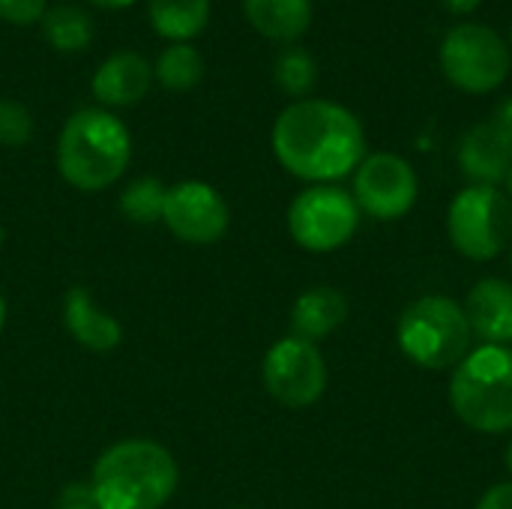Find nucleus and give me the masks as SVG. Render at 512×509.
<instances>
[{
  "mask_svg": "<svg viewBox=\"0 0 512 509\" xmlns=\"http://www.w3.org/2000/svg\"><path fill=\"white\" fill-rule=\"evenodd\" d=\"M279 165L306 183H333L366 159V135L354 111L330 99H297L273 123Z\"/></svg>",
  "mask_w": 512,
  "mask_h": 509,
  "instance_id": "obj_1",
  "label": "nucleus"
},
{
  "mask_svg": "<svg viewBox=\"0 0 512 509\" xmlns=\"http://www.w3.org/2000/svg\"><path fill=\"white\" fill-rule=\"evenodd\" d=\"M177 483L180 468L171 450L147 438L111 444L90 474L99 509H162L174 498Z\"/></svg>",
  "mask_w": 512,
  "mask_h": 509,
  "instance_id": "obj_2",
  "label": "nucleus"
},
{
  "mask_svg": "<svg viewBox=\"0 0 512 509\" xmlns=\"http://www.w3.org/2000/svg\"><path fill=\"white\" fill-rule=\"evenodd\" d=\"M132 159L129 129L105 108H78L66 117L57 138V171L81 189L99 192L114 186Z\"/></svg>",
  "mask_w": 512,
  "mask_h": 509,
  "instance_id": "obj_3",
  "label": "nucleus"
},
{
  "mask_svg": "<svg viewBox=\"0 0 512 509\" xmlns=\"http://www.w3.org/2000/svg\"><path fill=\"white\" fill-rule=\"evenodd\" d=\"M450 405L456 417L483 435L512 432V348L480 345L450 378Z\"/></svg>",
  "mask_w": 512,
  "mask_h": 509,
  "instance_id": "obj_4",
  "label": "nucleus"
},
{
  "mask_svg": "<svg viewBox=\"0 0 512 509\" xmlns=\"http://www.w3.org/2000/svg\"><path fill=\"white\" fill-rule=\"evenodd\" d=\"M396 339L402 354L417 363L420 369H456L471 354V324L465 318V309L453 297L429 294L414 300L399 324Z\"/></svg>",
  "mask_w": 512,
  "mask_h": 509,
  "instance_id": "obj_5",
  "label": "nucleus"
},
{
  "mask_svg": "<svg viewBox=\"0 0 512 509\" xmlns=\"http://www.w3.org/2000/svg\"><path fill=\"white\" fill-rule=\"evenodd\" d=\"M447 234L468 261H492L512 240V201L495 186L462 189L447 210Z\"/></svg>",
  "mask_w": 512,
  "mask_h": 509,
  "instance_id": "obj_6",
  "label": "nucleus"
},
{
  "mask_svg": "<svg viewBox=\"0 0 512 509\" xmlns=\"http://www.w3.org/2000/svg\"><path fill=\"white\" fill-rule=\"evenodd\" d=\"M441 69L453 87L462 93H492L498 90L512 66L510 45L486 24H459L441 42Z\"/></svg>",
  "mask_w": 512,
  "mask_h": 509,
  "instance_id": "obj_7",
  "label": "nucleus"
},
{
  "mask_svg": "<svg viewBox=\"0 0 512 509\" xmlns=\"http://www.w3.org/2000/svg\"><path fill=\"white\" fill-rule=\"evenodd\" d=\"M360 225V207L354 195L339 186L321 183L303 189L288 207V231L306 252L324 255L342 249Z\"/></svg>",
  "mask_w": 512,
  "mask_h": 509,
  "instance_id": "obj_8",
  "label": "nucleus"
},
{
  "mask_svg": "<svg viewBox=\"0 0 512 509\" xmlns=\"http://www.w3.org/2000/svg\"><path fill=\"white\" fill-rule=\"evenodd\" d=\"M261 378H264L267 393L279 405L300 411V408L315 405L324 396L327 363H324V354L318 351V345L297 339V336H285L267 351Z\"/></svg>",
  "mask_w": 512,
  "mask_h": 509,
  "instance_id": "obj_9",
  "label": "nucleus"
},
{
  "mask_svg": "<svg viewBox=\"0 0 512 509\" xmlns=\"http://www.w3.org/2000/svg\"><path fill=\"white\" fill-rule=\"evenodd\" d=\"M417 171L396 153H372L357 165L354 201L378 222H393L411 213L417 204Z\"/></svg>",
  "mask_w": 512,
  "mask_h": 509,
  "instance_id": "obj_10",
  "label": "nucleus"
},
{
  "mask_svg": "<svg viewBox=\"0 0 512 509\" xmlns=\"http://www.w3.org/2000/svg\"><path fill=\"white\" fill-rule=\"evenodd\" d=\"M162 222L177 240L192 246H210L225 237L231 225V210L219 189H213L210 183L183 180L168 186Z\"/></svg>",
  "mask_w": 512,
  "mask_h": 509,
  "instance_id": "obj_11",
  "label": "nucleus"
},
{
  "mask_svg": "<svg viewBox=\"0 0 512 509\" xmlns=\"http://www.w3.org/2000/svg\"><path fill=\"white\" fill-rule=\"evenodd\" d=\"M153 84V63L138 51H114L93 72L90 90L108 108H126L141 102Z\"/></svg>",
  "mask_w": 512,
  "mask_h": 509,
  "instance_id": "obj_12",
  "label": "nucleus"
},
{
  "mask_svg": "<svg viewBox=\"0 0 512 509\" xmlns=\"http://www.w3.org/2000/svg\"><path fill=\"white\" fill-rule=\"evenodd\" d=\"M63 327L66 333L93 354H108L123 342V327L111 318L84 285H72L63 294Z\"/></svg>",
  "mask_w": 512,
  "mask_h": 509,
  "instance_id": "obj_13",
  "label": "nucleus"
},
{
  "mask_svg": "<svg viewBox=\"0 0 512 509\" xmlns=\"http://www.w3.org/2000/svg\"><path fill=\"white\" fill-rule=\"evenodd\" d=\"M459 168L474 186L507 183L512 168V147L492 123H477L459 141Z\"/></svg>",
  "mask_w": 512,
  "mask_h": 509,
  "instance_id": "obj_14",
  "label": "nucleus"
},
{
  "mask_svg": "<svg viewBox=\"0 0 512 509\" xmlns=\"http://www.w3.org/2000/svg\"><path fill=\"white\" fill-rule=\"evenodd\" d=\"M465 318L471 333L486 345L512 342V285L504 279H480L465 300Z\"/></svg>",
  "mask_w": 512,
  "mask_h": 509,
  "instance_id": "obj_15",
  "label": "nucleus"
},
{
  "mask_svg": "<svg viewBox=\"0 0 512 509\" xmlns=\"http://www.w3.org/2000/svg\"><path fill=\"white\" fill-rule=\"evenodd\" d=\"M348 321V300L336 288H309L291 306V336L318 345Z\"/></svg>",
  "mask_w": 512,
  "mask_h": 509,
  "instance_id": "obj_16",
  "label": "nucleus"
},
{
  "mask_svg": "<svg viewBox=\"0 0 512 509\" xmlns=\"http://www.w3.org/2000/svg\"><path fill=\"white\" fill-rule=\"evenodd\" d=\"M249 24L273 42H294L312 24V0H243Z\"/></svg>",
  "mask_w": 512,
  "mask_h": 509,
  "instance_id": "obj_17",
  "label": "nucleus"
},
{
  "mask_svg": "<svg viewBox=\"0 0 512 509\" xmlns=\"http://www.w3.org/2000/svg\"><path fill=\"white\" fill-rule=\"evenodd\" d=\"M147 15L162 39H195L210 21V0H150Z\"/></svg>",
  "mask_w": 512,
  "mask_h": 509,
  "instance_id": "obj_18",
  "label": "nucleus"
},
{
  "mask_svg": "<svg viewBox=\"0 0 512 509\" xmlns=\"http://www.w3.org/2000/svg\"><path fill=\"white\" fill-rule=\"evenodd\" d=\"M39 24H42V39L57 51H84L93 39V18L87 15V9L72 3L45 9Z\"/></svg>",
  "mask_w": 512,
  "mask_h": 509,
  "instance_id": "obj_19",
  "label": "nucleus"
},
{
  "mask_svg": "<svg viewBox=\"0 0 512 509\" xmlns=\"http://www.w3.org/2000/svg\"><path fill=\"white\" fill-rule=\"evenodd\" d=\"M153 78L174 93H186L204 78V57L189 42H171L153 63Z\"/></svg>",
  "mask_w": 512,
  "mask_h": 509,
  "instance_id": "obj_20",
  "label": "nucleus"
},
{
  "mask_svg": "<svg viewBox=\"0 0 512 509\" xmlns=\"http://www.w3.org/2000/svg\"><path fill=\"white\" fill-rule=\"evenodd\" d=\"M165 183L159 177H138L132 180L123 192H120V213L135 222V225H153L162 222V210H165Z\"/></svg>",
  "mask_w": 512,
  "mask_h": 509,
  "instance_id": "obj_21",
  "label": "nucleus"
},
{
  "mask_svg": "<svg viewBox=\"0 0 512 509\" xmlns=\"http://www.w3.org/2000/svg\"><path fill=\"white\" fill-rule=\"evenodd\" d=\"M273 78L276 84L288 93V96H297V99H306L318 81V66H315V57L297 45H288L276 63H273Z\"/></svg>",
  "mask_w": 512,
  "mask_h": 509,
  "instance_id": "obj_22",
  "label": "nucleus"
},
{
  "mask_svg": "<svg viewBox=\"0 0 512 509\" xmlns=\"http://www.w3.org/2000/svg\"><path fill=\"white\" fill-rule=\"evenodd\" d=\"M33 138V114L24 102L0 99V144L3 147H24Z\"/></svg>",
  "mask_w": 512,
  "mask_h": 509,
  "instance_id": "obj_23",
  "label": "nucleus"
},
{
  "mask_svg": "<svg viewBox=\"0 0 512 509\" xmlns=\"http://www.w3.org/2000/svg\"><path fill=\"white\" fill-rule=\"evenodd\" d=\"M48 0H0V18L9 24H36L42 21Z\"/></svg>",
  "mask_w": 512,
  "mask_h": 509,
  "instance_id": "obj_24",
  "label": "nucleus"
},
{
  "mask_svg": "<svg viewBox=\"0 0 512 509\" xmlns=\"http://www.w3.org/2000/svg\"><path fill=\"white\" fill-rule=\"evenodd\" d=\"M57 509H99L90 483H66L60 498H57Z\"/></svg>",
  "mask_w": 512,
  "mask_h": 509,
  "instance_id": "obj_25",
  "label": "nucleus"
},
{
  "mask_svg": "<svg viewBox=\"0 0 512 509\" xmlns=\"http://www.w3.org/2000/svg\"><path fill=\"white\" fill-rule=\"evenodd\" d=\"M477 509H512V483H498L492 486L483 498Z\"/></svg>",
  "mask_w": 512,
  "mask_h": 509,
  "instance_id": "obj_26",
  "label": "nucleus"
},
{
  "mask_svg": "<svg viewBox=\"0 0 512 509\" xmlns=\"http://www.w3.org/2000/svg\"><path fill=\"white\" fill-rule=\"evenodd\" d=\"M495 129H498V135L507 141L512 147V96L510 99H504L498 108H495V114H492V120H489Z\"/></svg>",
  "mask_w": 512,
  "mask_h": 509,
  "instance_id": "obj_27",
  "label": "nucleus"
},
{
  "mask_svg": "<svg viewBox=\"0 0 512 509\" xmlns=\"http://www.w3.org/2000/svg\"><path fill=\"white\" fill-rule=\"evenodd\" d=\"M450 12H456V15H468V12H474L483 0H441Z\"/></svg>",
  "mask_w": 512,
  "mask_h": 509,
  "instance_id": "obj_28",
  "label": "nucleus"
},
{
  "mask_svg": "<svg viewBox=\"0 0 512 509\" xmlns=\"http://www.w3.org/2000/svg\"><path fill=\"white\" fill-rule=\"evenodd\" d=\"M93 6H99V9H126V6H132L135 0H90Z\"/></svg>",
  "mask_w": 512,
  "mask_h": 509,
  "instance_id": "obj_29",
  "label": "nucleus"
},
{
  "mask_svg": "<svg viewBox=\"0 0 512 509\" xmlns=\"http://www.w3.org/2000/svg\"><path fill=\"white\" fill-rule=\"evenodd\" d=\"M3 327H6V300L0 294V333H3Z\"/></svg>",
  "mask_w": 512,
  "mask_h": 509,
  "instance_id": "obj_30",
  "label": "nucleus"
},
{
  "mask_svg": "<svg viewBox=\"0 0 512 509\" xmlns=\"http://www.w3.org/2000/svg\"><path fill=\"white\" fill-rule=\"evenodd\" d=\"M507 468H510V474H512V441H510V447H507Z\"/></svg>",
  "mask_w": 512,
  "mask_h": 509,
  "instance_id": "obj_31",
  "label": "nucleus"
},
{
  "mask_svg": "<svg viewBox=\"0 0 512 509\" xmlns=\"http://www.w3.org/2000/svg\"><path fill=\"white\" fill-rule=\"evenodd\" d=\"M507 186H510V198H512V168H510V177H507Z\"/></svg>",
  "mask_w": 512,
  "mask_h": 509,
  "instance_id": "obj_32",
  "label": "nucleus"
},
{
  "mask_svg": "<svg viewBox=\"0 0 512 509\" xmlns=\"http://www.w3.org/2000/svg\"><path fill=\"white\" fill-rule=\"evenodd\" d=\"M0 246H3V222H0Z\"/></svg>",
  "mask_w": 512,
  "mask_h": 509,
  "instance_id": "obj_33",
  "label": "nucleus"
},
{
  "mask_svg": "<svg viewBox=\"0 0 512 509\" xmlns=\"http://www.w3.org/2000/svg\"><path fill=\"white\" fill-rule=\"evenodd\" d=\"M510 48H512V27H510Z\"/></svg>",
  "mask_w": 512,
  "mask_h": 509,
  "instance_id": "obj_34",
  "label": "nucleus"
},
{
  "mask_svg": "<svg viewBox=\"0 0 512 509\" xmlns=\"http://www.w3.org/2000/svg\"><path fill=\"white\" fill-rule=\"evenodd\" d=\"M510 270H512V258H510Z\"/></svg>",
  "mask_w": 512,
  "mask_h": 509,
  "instance_id": "obj_35",
  "label": "nucleus"
},
{
  "mask_svg": "<svg viewBox=\"0 0 512 509\" xmlns=\"http://www.w3.org/2000/svg\"><path fill=\"white\" fill-rule=\"evenodd\" d=\"M237 509H249V507H237Z\"/></svg>",
  "mask_w": 512,
  "mask_h": 509,
  "instance_id": "obj_36",
  "label": "nucleus"
}]
</instances>
